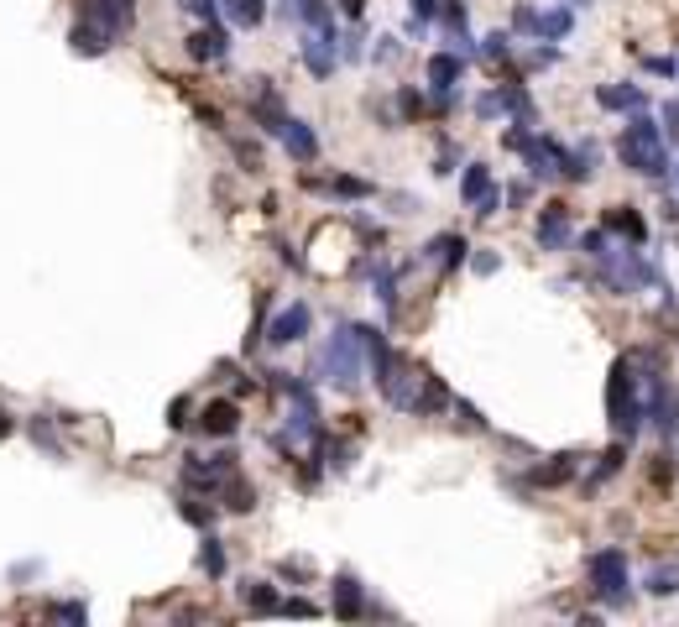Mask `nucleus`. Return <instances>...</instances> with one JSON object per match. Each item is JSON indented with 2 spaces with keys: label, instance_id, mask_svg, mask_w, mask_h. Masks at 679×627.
Instances as JSON below:
<instances>
[{
  "label": "nucleus",
  "instance_id": "1",
  "mask_svg": "<svg viewBox=\"0 0 679 627\" xmlns=\"http://www.w3.org/2000/svg\"><path fill=\"white\" fill-rule=\"evenodd\" d=\"M617 157L627 162L632 173H643V178H664V173H669L664 131L653 126L648 115H632V126L622 131V142H617Z\"/></svg>",
  "mask_w": 679,
  "mask_h": 627
},
{
  "label": "nucleus",
  "instance_id": "2",
  "mask_svg": "<svg viewBox=\"0 0 679 627\" xmlns=\"http://www.w3.org/2000/svg\"><path fill=\"white\" fill-rule=\"evenodd\" d=\"M606 418H612V429H617L622 439H632V434H638V424H643L638 377H632V361H627V356L612 366V377H606Z\"/></svg>",
  "mask_w": 679,
  "mask_h": 627
},
{
  "label": "nucleus",
  "instance_id": "3",
  "mask_svg": "<svg viewBox=\"0 0 679 627\" xmlns=\"http://www.w3.org/2000/svg\"><path fill=\"white\" fill-rule=\"evenodd\" d=\"M361 335H356V324H340V330L330 335V345H324V371H330V382L340 392H356L361 387Z\"/></svg>",
  "mask_w": 679,
  "mask_h": 627
},
{
  "label": "nucleus",
  "instance_id": "4",
  "mask_svg": "<svg viewBox=\"0 0 679 627\" xmlns=\"http://www.w3.org/2000/svg\"><path fill=\"white\" fill-rule=\"evenodd\" d=\"M585 575H591V591L606 607H627V554L622 549H596Z\"/></svg>",
  "mask_w": 679,
  "mask_h": 627
},
{
  "label": "nucleus",
  "instance_id": "5",
  "mask_svg": "<svg viewBox=\"0 0 679 627\" xmlns=\"http://www.w3.org/2000/svg\"><path fill=\"white\" fill-rule=\"evenodd\" d=\"M340 32H309L298 42V58H303V68H309L314 79H330L335 74V63H340Z\"/></svg>",
  "mask_w": 679,
  "mask_h": 627
},
{
  "label": "nucleus",
  "instance_id": "6",
  "mask_svg": "<svg viewBox=\"0 0 679 627\" xmlns=\"http://www.w3.org/2000/svg\"><path fill=\"white\" fill-rule=\"evenodd\" d=\"M309 324H314V309H309V304H288L283 314L267 324V340H272V345H298L303 335H309Z\"/></svg>",
  "mask_w": 679,
  "mask_h": 627
},
{
  "label": "nucleus",
  "instance_id": "7",
  "mask_svg": "<svg viewBox=\"0 0 679 627\" xmlns=\"http://www.w3.org/2000/svg\"><path fill=\"white\" fill-rule=\"evenodd\" d=\"M199 429H204L209 439H230V434H236V429H241V408H236V398H215V403H204Z\"/></svg>",
  "mask_w": 679,
  "mask_h": 627
},
{
  "label": "nucleus",
  "instance_id": "8",
  "mask_svg": "<svg viewBox=\"0 0 679 627\" xmlns=\"http://www.w3.org/2000/svg\"><path fill=\"white\" fill-rule=\"evenodd\" d=\"M538 246L544 251L570 246V209L565 204H544V215H538Z\"/></svg>",
  "mask_w": 679,
  "mask_h": 627
},
{
  "label": "nucleus",
  "instance_id": "9",
  "mask_svg": "<svg viewBox=\"0 0 679 627\" xmlns=\"http://www.w3.org/2000/svg\"><path fill=\"white\" fill-rule=\"evenodd\" d=\"M84 16H95L100 27H110L115 37L131 32V21H136V0H89Z\"/></svg>",
  "mask_w": 679,
  "mask_h": 627
},
{
  "label": "nucleus",
  "instance_id": "10",
  "mask_svg": "<svg viewBox=\"0 0 679 627\" xmlns=\"http://www.w3.org/2000/svg\"><path fill=\"white\" fill-rule=\"evenodd\" d=\"M230 53V37H225V27H215V21H204V27L189 37V58L194 63H220Z\"/></svg>",
  "mask_w": 679,
  "mask_h": 627
},
{
  "label": "nucleus",
  "instance_id": "11",
  "mask_svg": "<svg viewBox=\"0 0 679 627\" xmlns=\"http://www.w3.org/2000/svg\"><path fill=\"white\" fill-rule=\"evenodd\" d=\"M68 42H74V53H84V58H100V53H110V42H115V32L110 27H100L95 16H84L74 32H68Z\"/></svg>",
  "mask_w": 679,
  "mask_h": 627
},
{
  "label": "nucleus",
  "instance_id": "12",
  "mask_svg": "<svg viewBox=\"0 0 679 627\" xmlns=\"http://www.w3.org/2000/svg\"><path fill=\"white\" fill-rule=\"evenodd\" d=\"M303 189L330 194V199H371V194H377L366 178H345V173H335V178H303Z\"/></svg>",
  "mask_w": 679,
  "mask_h": 627
},
{
  "label": "nucleus",
  "instance_id": "13",
  "mask_svg": "<svg viewBox=\"0 0 679 627\" xmlns=\"http://www.w3.org/2000/svg\"><path fill=\"white\" fill-rule=\"evenodd\" d=\"M283 147H288V157H293V162H314V157H319V136L309 131V121H293V115H288V126H283Z\"/></svg>",
  "mask_w": 679,
  "mask_h": 627
},
{
  "label": "nucleus",
  "instance_id": "14",
  "mask_svg": "<svg viewBox=\"0 0 679 627\" xmlns=\"http://www.w3.org/2000/svg\"><path fill=\"white\" fill-rule=\"evenodd\" d=\"M601 225H606V230H617V236H627L632 246H638V241L648 236V225H643V215H638L632 204H612V209L601 215Z\"/></svg>",
  "mask_w": 679,
  "mask_h": 627
},
{
  "label": "nucleus",
  "instance_id": "15",
  "mask_svg": "<svg viewBox=\"0 0 679 627\" xmlns=\"http://www.w3.org/2000/svg\"><path fill=\"white\" fill-rule=\"evenodd\" d=\"M643 100L648 95H643L638 84H601L596 89V105L601 110H643Z\"/></svg>",
  "mask_w": 679,
  "mask_h": 627
},
{
  "label": "nucleus",
  "instance_id": "16",
  "mask_svg": "<svg viewBox=\"0 0 679 627\" xmlns=\"http://www.w3.org/2000/svg\"><path fill=\"white\" fill-rule=\"evenodd\" d=\"M465 251H471V246H465V236H434V241L424 246V257L439 262L444 272H455V267L465 262Z\"/></svg>",
  "mask_w": 679,
  "mask_h": 627
},
{
  "label": "nucleus",
  "instance_id": "17",
  "mask_svg": "<svg viewBox=\"0 0 679 627\" xmlns=\"http://www.w3.org/2000/svg\"><path fill=\"white\" fill-rule=\"evenodd\" d=\"M575 471H580V455H554L549 466H533L528 481H533V486H565Z\"/></svg>",
  "mask_w": 679,
  "mask_h": 627
},
{
  "label": "nucleus",
  "instance_id": "18",
  "mask_svg": "<svg viewBox=\"0 0 679 627\" xmlns=\"http://www.w3.org/2000/svg\"><path fill=\"white\" fill-rule=\"evenodd\" d=\"M335 617H345V622H356L361 612H366V601H361V586H356V575H340L335 580Z\"/></svg>",
  "mask_w": 679,
  "mask_h": 627
},
{
  "label": "nucleus",
  "instance_id": "19",
  "mask_svg": "<svg viewBox=\"0 0 679 627\" xmlns=\"http://www.w3.org/2000/svg\"><path fill=\"white\" fill-rule=\"evenodd\" d=\"M293 11L303 27H314V32H335V6L330 0H293Z\"/></svg>",
  "mask_w": 679,
  "mask_h": 627
},
{
  "label": "nucleus",
  "instance_id": "20",
  "mask_svg": "<svg viewBox=\"0 0 679 627\" xmlns=\"http://www.w3.org/2000/svg\"><path fill=\"white\" fill-rule=\"evenodd\" d=\"M460 74H465V58H455V53H434L429 58V84L434 89H455Z\"/></svg>",
  "mask_w": 679,
  "mask_h": 627
},
{
  "label": "nucleus",
  "instance_id": "21",
  "mask_svg": "<svg viewBox=\"0 0 679 627\" xmlns=\"http://www.w3.org/2000/svg\"><path fill=\"white\" fill-rule=\"evenodd\" d=\"M444 403H450V392H444V382L424 371V382H418V398H413V408H408V413H439Z\"/></svg>",
  "mask_w": 679,
  "mask_h": 627
},
{
  "label": "nucleus",
  "instance_id": "22",
  "mask_svg": "<svg viewBox=\"0 0 679 627\" xmlns=\"http://www.w3.org/2000/svg\"><path fill=\"white\" fill-rule=\"evenodd\" d=\"M220 497H225L230 513H251V507H256V486H246L236 471H230V476H225V486H220Z\"/></svg>",
  "mask_w": 679,
  "mask_h": 627
},
{
  "label": "nucleus",
  "instance_id": "23",
  "mask_svg": "<svg viewBox=\"0 0 679 627\" xmlns=\"http://www.w3.org/2000/svg\"><path fill=\"white\" fill-rule=\"evenodd\" d=\"M241 601H246V612H277V607H283L267 580H246V586H241Z\"/></svg>",
  "mask_w": 679,
  "mask_h": 627
},
{
  "label": "nucleus",
  "instance_id": "24",
  "mask_svg": "<svg viewBox=\"0 0 679 627\" xmlns=\"http://www.w3.org/2000/svg\"><path fill=\"white\" fill-rule=\"evenodd\" d=\"M199 570H204L209 580L225 575V544L215 539V533H204V544H199Z\"/></svg>",
  "mask_w": 679,
  "mask_h": 627
},
{
  "label": "nucleus",
  "instance_id": "25",
  "mask_svg": "<svg viewBox=\"0 0 679 627\" xmlns=\"http://www.w3.org/2000/svg\"><path fill=\"white\" fill-rule=\"evenodd\" d=\"M570 27H575V16L559 6V11H538V37L544 42H554V37H570Z\"/></svg>",
  "mask_w": 679,
  "mask_h": 627
},
{
  "label": "nucleus",
  "instance_id": "26",
  "mask_svg": "<svg viewBox=\"0 0 679 627\" xmlns=\"http://www.w3.org/2000/svg\"><path fill=\"white\" fill-rule=\"evenodd\" d=\"M648 591L653 596H679V565H653L648 570Z\"/></svg>",
  "mask_w": 679,
  "mask_h": 627
},
{
  "label": "nucleus",
  "instance_id": "27",
  "mask_svg": "<svg viewBox=\"0 0 679 627\" xmlns=\"http://www.w3.org/2000/svg\"><path fill=\"white\" fill-rule=\"evenodd\" d=\"M225 11L241 21V27H262V16H267V0H225Z\"/></svg>",
  "mask_w": 679,
  "mask_h": 627
},
{
  "label": "nucleus",
  "instance_id": "28",
  "mask_svg": "<svg viewBox=\"0 0 679 627\" xmlns=\"http://www.w3.org/2000/svg\"><path fill=\"white\" fill-rule=\"evenodd\" d=\"M622 460H627V450H622V445H612V450H606V455H601V466H596V476H591V486H601L606 476H617V471H622Z\"/></svg>",
  "mask_w": 679,
  "mask_h": 627
},
{
  "label": "nucleus",
  "instance_id": "29",
  "mask_svg": "<svg viewBox=\"0 0 679 627\" xmlns=\"http://www.w3.org/2000/svg\"><path fill=\"white\" fill-rule=\"evenodd\" d=\"M580 251H585V257H606V251H612V246H606V225L601 230H585V236H580Z\"/></svg>",
  "mask_w": 679,
  "mask_h": 627
},
{
  "label": "nucleus",
  "instance_id": "30",
  "mask_svg": "<svg viewBox=\"0 0 679 627\" xmlns=\"http://www.w3.org/2000/svg\"><path fill=\"white\" fill-rule=\"evenodd\" d=\"M183 518H189L194 528H209V523H215V507H204V502L189 497V502H183Z\"/></svg>",
  "mask_w": 679,
  "mask_h": 627
},
{
  "label": "nucleus",
  "instance_id": "31",
  "mask_svg": "<svg viewBox=\"0 0 679 627\" xmlns=\"http://www.w3.org/2000/svg\"><path fill=\"white\" fill-rule=\"evenodd\" d=\"M502 110H507V100H502V89H497V95H481V100H476V115H481V121H497Z\"/></svg>",
  "mask_w": 679,
  "mask_h": 627
},
{
  "label": "nucleus",
  "instance_id": "32",
  "mask_svg": "<svg viewBox=\"0 0 679 627\" xmlns=\"http://www.w3.org/2000/svg\"><path fill=\"white\" fill-rule=\"evenodd\" d=\"M53 617H63V622H89L84 601H58V607H53Z\"/></svg>",
  "mask_w": 679,
  "mask_h": 627
},
{
  "label": "nucleus",
  "instance_id": "33",
  "mask_svg": "<svg viewBox=\"0 0 679 627\" xmlns=\"http://www.w3.org/2000/svg\"><path fill=\"white\" fill-rule=\"evenodd\" d=\"M512 27H518V32H533V37H538V11H533V6H518V11H512Z\"/></svg>",
  "mask_w": 679,
  "mask_h": 627
},
{
  "label": "nucleus",
  "instance_id": "34",
  "mask_svg": "<svg viewBox=\"0 0 679 627\" xmlns=\"http://www.w3.org/2000/svg\"><path fill=\"white\" fill-rule=\"evenodd\" d=\"M277 612H283V617H314L319 607H314V601H303V596H293V601H283Z\"/></svg>",
  "mask_w": 679,
  "mask_h": 627
},
{
  "label": "nucleus",
  "instance_id": "35",
  "mask_svg": "<svg viewBox=\"0 0 679 627\" xmlns=\"http://www.w3.org/2000/svg\"><path fill=\"white\" fill-rule=\"evenodd\" d=\"M183 11H194V16H204V21H215V11H220V0H178Z\"/></svg>",
  "mask_w": 679,
  "mask_h": 627
},
{
  "label": "nucleus",
  "instance_id": "36",
  "mask_svg": "<svg viewBox=\"0 0 679 627\" xmlns=\"http://www.w3.org/2000/svg\"><path fill=\"white\" fill-rule=\"evenodd\" d=\"M408 6H413V21H434L444 6H439V0H408Z\"/></svg>",
  "mask_w": 679,
  "mask_h": 627
},
{
  "label": "nucleus",
  "instance_id": "37",
  "mask_svg": "<svg viewBox=\"0 0 679 627\" xmlns=\"http://www.w3.org/2000/svg\"><path fill=\"white\" fill-rule=\"evenodd\" d=\"M397 105H403V115H408V121H413V115H424V100H418L413 89H403V95H397Z\"/></svg>",
  "mask_w": 679,
  "mask_h": 627
},
{
  "label": "nucleus",
  "instance_id": "38",
  "mask_svg": "<svg viewBox=\"0 0 679 627\" xmlns=\"http://www.w3.org/2000/svg\"><path fill=\"white\" fill-rule=\"evenodd\" d=\"M183 413H189V398H178V403L168 408V429H183V424H189V418H183Z\"/></svg>",
  "mask_w": 679,
  "mask_h": 627
},
{
  "label": "nucleus",
  "instance_id": "39",
  "mask_svg": "<svg viewBox=\"0 0 679 627\" xmlns=\"http://www.w3.org/2000/svg\"><path fill=\"white\" fill-rule=\"evenodd\" d=\"M486 58H507V37H502V32L486 37Z\"/></svg>",
  "mask_w": 679,
  "mask_h": 627
},
{
  "label": "nucleus",
  "instance_id": "40",
  "mask_svg": "<svg viewBox=\"0 0 679 627\" xmlns=\"http://www.w3.org/2000/svg\"><path fill=\"white\" fill-rule=\"evenodd\" d=\"M674 68H679L674 58H648V74H659V79H669V74H674Z\"/></svg>",
  "mask_w": 679,
  "mask_h": 627
},
{
  "label": "nucleus",
  "instance_id": "41",
  "mask_svg": "<svg viewBox=\"0 0 679 627\" xmlns=\"http://www.w3.org/2000/svg\"><path fill=\"white\" fill-rule=\"evenodd\" d=\"M664 121H669V136H679V100L664 105Z\"/></svg>",
  "mask_w": 679,
  "mask_h": 627
},
{
  "label": "nucleus",
  "instance_id": "42",
  "mask_svg": "<svg viewBox=\"0 0 679 627\" xmlns=\"http://www.w3.org/2000/svg\"><path fill=\"white\" fill-rule=\"evenodd\" d=\"M455 413H460V418H465V424H471V429H481V413H476L471 403H455Z\"/></svg>",
  "mask_w": 679,
  "mask_h": 627
},
{
  "label": "nucleus",
  "instance_id": "43",
  "mask_svg": "<svg viewBox=\"0 0 679 627\" xmlns=\"http://www.w3.org/2000/svg\"><path fill=\"white\" fill-rule=\"evenodd\" d=\"M471 267H476V272H481V277H486V272H497V257H491V251H481V257H476V262H471Z\"/></svg>",
  "mask_w": 679,
  "mask_h": 627
},
{
  "label": "nucleus",
  "instance_id": "44",
  "mask_svg": "<svg viewBox=\"0 0 679 627\" xmlns=\"http://www.w3.org/2000/svg\"><path fill=\"white\" fill-rule=\"evenodd\" d=\"M340 11H345V16H361V11H366V0H340Z\"/></svg>",
  "mask_w": 679,
  "mask_h": 627
},
{
  "label": "nucleus",
  "instance_id": "45",
  "mask_svg": "<svg viewBox=\"0 0 679 627\" xmlns=\"http://www.w3.org/2000/svg\"><path fill=\"white\" fill-rule=\"evenodd\" d=\"M11 429H16V418H11V413H0V439H6Z\"/></svg>",
  "mask_w": 679,
  "mask_h": 627
},
{
  "label": "nucleus",
  "instance_id": "46",
  "mask_svg": "<svg viewBox=\"0 0 679 627\" xmlns=\"http://www.w3.org/2000/svg\"><path fill=\"white\" fill-rule=\"evenodd\" d=\"M674 178H679V162H674Z\"/></svg>",
  "mask_w": 679,
  "mask_h": 627
}]
</instances>
